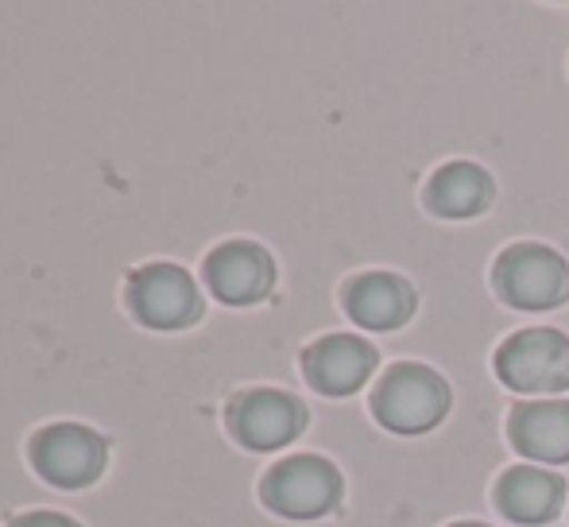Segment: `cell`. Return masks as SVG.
Instances as JSON below:
<instances>
[{"label":"cell","mask_w":569,"mask_h":527,"mask_svg":"<svg viewBox=\"0 0 569 527\" xmlns=\"http://www.w3.org/2000/svg\"><path fill=\"white\" fill-rule=\"evenodd\" d=\"M450 385L442 372L419 361H399L372 392V415L396 435H427L450 411Z\"/></svg>","instance_id":"obj_1"},{"label":"cell","mask_w":569,"mask_h":527,"mask_svg":"<svg viewBox=\"0 0 569 527\" xmlns=\"http://www.w3.org/2000/svg\"><path fill=\"white\" fill-rule=\"evenodd\" d=\"M345 497V477L322 454H291L276 461L260 481V500L283 520H318L330 516Z\"/></svg>","instance_id":"obj_2"},{"label":"cell","mask_w":569,"mask_h":527,"mask_svg":"<svg viewBox=\"0 0 569 527\" xmlns=\"http://www.w3.org/2000/svg\"><path fill=\"white\" fill-rule=\"evenodd\" d=\"M496 377L531 399H550L569 388V338L555 326L519 330L496 349Z\"/></svg>","instance_id":"obj_3"},{"label":"cell","mask_w":569,"mask_h":527,"mask_svg":"<svg viewBox=\"0 0 569 527\" xmlns=\"http://www.w3.org/2000/svg\"><path fill=\"white\" fill-rule=\"evenodd\" d=\"M28 461L54 489H86L106 474L109 443L86 422H47L31 435Z\"/></svg>","instance_id":"obj_4"},{"label":"cell","mask_w":569,"mask_h":527,"mask_svg":"<svg viewBox=\"0 0 569 527\" xmlns=\"http://www.w3.org/2000/svg\"><path fill=\"white\" fill-rule=\"evenodd\" d=\"M492 287L516 310H555L558 302L569 299V264L550 245H511L496 260Z\"/></svg>","instance_id":"obj_5"},{"label":"cell","mask_w":569,"mask_h":527,"mask_svg":"<svg viewBox=\"0 0 569 527\" xmlns=\"http://www.w3.org/2000/svg\"><path fill=\"white\" fill-rule=\"evenodd\" d=\"M124 307L148 330H187L202 318V295L179 264H143L128 276Z\"/></svg>","instance_id":"obj_6"},{"label":"cell","mask_w":569,"mask_h":527,"mask_svg":"<svg viewBox=\"0 0 569 527\" xmlns=\"http://www.w3.org/2000/svg\"><path fill=\"white\" fill-rule=\"evenodd\" d=\"M226 427L244 450L271 454L291 446L307 430V407L279 388H244L229 399Z\"/></svg>","instance_id":"obj_7"},{"label":"cell","mask_w":569,"mask_h":527,"mask_svg":"<svg viewBox=\"0 0 569 527\" xmlns=\"http://www.w3.org/2000/svg\"><path fill=\"white\" fill-rule=\"evenodd\" d=\"M380 369V354L360 334H326L302 349V377L322 396H352Z\"/></svg>","instance_id":"obj_8"},{"label":"cell","mask_w":569,"mask_h":527,"mask_svg":"<svg viewBox=\"0 0 569 527\" xmlns=\"http://www.w3.org/2000/svg\"><path fill=\"white\" fill-rule=\"evenodd\" d=\"M202 279L226 307H252L276 287V260L256 241H226L206 257Z\"/></svg>","instance_id":"obj_9"},{"label":"cell","mask_w":569,"mask_h":527,"mask_svg":"<svg viewBox=\"0 0 569 527\" xmlns=\"http://www.w3.org/2000/svg\"><path fill=\"white\" fill-rule=\"evenodd\" d=\"M341 307L360 330H399L419 310V291L396 271H360L345 284Z\"/></svg>","instance_id":"obj_10"},{"label":"cell","mask_w":569,"mask_h":527,"mask_svg":"<svg viewBox=\"0 0 569 527\" xmlns=\"http://www.w3.org/2000/svg\"><path fill=\"white\" fill-rule=\"evenodd\" d=\"M508 438L531 466H566L569 461V399H523L511 407Z\"/></svg>","instance_id":"obj_11"},{"label":"cell","mask_w":569,"mask_h":527,"mask_svg":"<svg viewBox=\"0 0 569 527\" xmlns=\"http://www.w3.org/2000/svg\"><path fill=\"white\" fill-rule=\"evenodd\" d=\"M496 505L516 524H550L566 505V481L542 466H511L496 485Z\"/></svg>","instance_id":"obj_12"},{"label":"cell","mask_w":569,"mask_h":527,"mask_svg":"<svg viewBox=\"0 0 569 527\" xmlns=\"http://www.w3.org/2000/svg\"><path fill=\"white\" fill-rule=\"evenodd\" d=\"M492 198H496L492 175L480 163H469V159H453V163L438 167L427 187V206L438 218H450V221L480 218L492 206Z\"/></svg>","instance_id":"obj_13"},{"label":"cell","mask_w":569,"mask_h":527,"mask_svg":"<svg viewBox=\"0 0 569 527\" xmlns=\"http://www.w3.org/2000/svg\"><path fill=\"white\" fill-rule=\"evenodd\" d=\"M4 527H82L78 520L62 513H47V508H36V513H23V516H12Z\"/></svg>","instance_id":"obj_14"},{"label":"cell","mask_w":569,"mask_h":527,"mask_svg":"<svg viewBox=\"0 0 569 527\" xmlns=\"http://www.w3.org/2000/svg\"><path fill=\"white\" fill-rule=\"evenodd\" d=\"M450 527H488V524H477V520H461V524H450Z\"/></svg>","instance_id":"obj_15"}]
</instances>
